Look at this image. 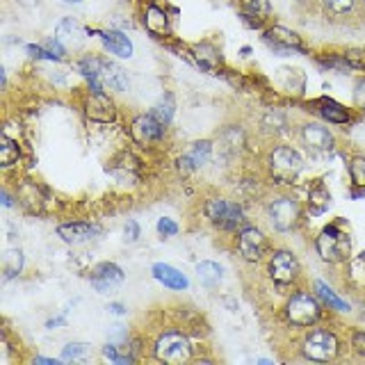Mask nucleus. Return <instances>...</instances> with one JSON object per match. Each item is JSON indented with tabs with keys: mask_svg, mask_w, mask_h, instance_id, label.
I'll use <instances>...</instances> for the list:
<instances>
[{
	"mask_svg": "<svg viewBox=\"0 0 365 365\" xmlns=\"http://www.w3.org/2000/svg\"><path fill=\"white\" fill-rule=\"evenodd\" d=\"M110 308H112V311H114V313H123V308H121L119 304H112Z\"/></svg>",
	"mask_w": 365,
	"mask_h": 365,
	"instance_id": "40",
	"label": "nucleus"
},
{
	"mask_svg": "<svg viewBox=\"0 0 365 365\" xmlns=\"http://www.w3.org/2000/svg\"><path fill=\"white\" fill-rule=\"evenodd\" d=\"M125 235H130L128 237L130 242H135V240L140 237V226H137V222H128V226H125Z\"/></svg>",
	"mask_w": 365,
	"mask_h": 365,
	"instance_id": "37",
	"label": "nucleus"
},
{
	"mask_svg": "<svg viewBox=\"0 0 365 365\" xmlns=\"http://www.w3.org/2000/svg\"><path fill=\"white\" fill-rule=\"evenodd\" d=\"M19 5H26V7H32V5H37L39 0H16Z\"/></svg>",
	"mask_w": 365,
	"mask_h": 365,
	"instance_id": "38",
	"label": "nucleus"
},
{
	"mask_svg": "<svg viewBox=\"0 0 365 365\" xmlns=\"http://www.w3.org/2000/svg\"><path fill=\"white\" fill-rule=\"evenodd\" d=\"M151 114H153V117H155L160 123H165V125H167V123L171 121V117H174V103H171V98H167V103H165V101H160L158 106L153 108Z\"/></svg>",
	"mask_w": 365,
	"mask_h": 365,
	"instance_id": "31",
	"label": "nucleus"
},
{
	"mask_svg": "<svg viewBox=\"0 0 365 365\" xmlns=\"http://www.w3.org/2000/svg\"><path fill=\"white\" fill-rule=\"evenodd\" d=\"M354 101H356V106L365 110V80L356 85V91H354Z\"/></svg>",
	"mask_w": 365,
	"mask_h": 365,
	"instance_id": "36",
	"label": "nucleus"
},
{
	"mask_svg": "<svg viewBox=\"0 0 365 365\" xmlns=\"http://www.w3.org/2000/svg\"><path fill=\"white\" fill-rule=\"evenodd\" d=\"M315 290H317V294L322 297V302L324 304H329L334 311H340V313H347L349 311V304L347 302H342L340 297L329 288V285L324 283V281H315Z\"/></svg>",
	"mask_w": 365,
	"mask_h": 365,
	"instance_id": "27",
	"label": "nucleus"
},
{
	"mask_svg": "<svg viewBox=\"0 0 365 365\" xmlns=\"http://www.w3.org/2000/svg\"><path fill=\"white\" fill-rule=\"evenodd\" d=\"M317 254L327 262H345L351 254V240L340 226L331 224L317 235Z\"/></svg>",
	"mask_w": 365,
	"mask_h": 365,
	"instance_id": "2",
	"label": "nucleus"
},
{
	"mask_svg": "<svg viewBox=\"0 0 365 365\" xmlns=\"http://www.w3.org/2000/svg\"><path fill=\"white\" fill-rule=\"evenodd\" d=\"M85 112L89 119H94L98 123H110L117 119V110H114V103L110 96L103 94V89H91L89 96L85 101Z\"/></svg>",
	"mask_w": 365,
	"mask_h": 365,
	"instance_id": "9",
	"label": "nucleus"
},
{
	"mask_svg": "<svg viewBox=\"0 0 365 365\" xmlns=\"http://www.w3.org/2000/svg\"><path fill=\"white\" fill-rule=\"evenodd\" d=\"M130 135L137 144H153L158 140H163L165 135V123H160L153 114H142V117H137L130 125Z\"/></svg>",
	"mask_w": 365,
	"mask_h": 365,
	"instance_id": "8",
	"label": "nucleus"
},
{
	"mask_svg": "<svg viewBox=\"0 0 365 365\" xmlns=\"http://www.w3.org/2000/svg\"><path fill=\"white\" fill-rule=\"evenodd\" d=\"M265 41L269 46H274L277 51L281 53H290V51H304V43L302 37L297 32L288 30V28H281V26H274L265 32Z\"/></svg>",
	"mask_w": 365,
	"mask_h": 365,
	"instance_id": "13",
	"label": "nucleus"
},
{
	"mask_svg": "<svg viewBox=\"0 0 365 365\" xmlns=\"http://www.w3.org/2000/svg\"><path fill=\"white\" fill-rule=\"evenodd\" d=\"M21 265H23L21 251H16V249L7 251V256H5V272H7V277H14V274H19Z\"/></svg>",
	"mask_w": 365,
	"mask_h": 365,
	"instance_id": "32",
	"label": "nucleus"
},
{
	"mask_svg": "<svg viewBox=\"0 0 365 365\" xmlns=\"http://www.w3.org/2000/svg\"><path fill=\"white\" fill-rule=\"evenodd\" d=\"M329 205H331V194L327 185L322 180H315L311 190H308V208H311L313 215H322L329 210Z\"/></svg>",
	"mask_w": 365,
	"mask_h": 365,
	"instance_id": "21",
	"label": "nucleus"
},
{
	"mask_svg": "<svg viewBox=\"0 0 365 365\" xmlns=\"http://www.w3.org/2000/svg\"><path fill=\"white\" fill-rule=\"evenodd\" d=\"M319 114H322L324 119H329L331 123H345V121H349L347 110L342 108V106H338V103L331 101V98L319 101Z\"/></svg>",
	"mask_w": 365,
	"mask_h": 365,
	"instance_id": "25",
	"label": "nucleus"
},
{
	"mask_svg": "<svg viewBox=\"0 0 365 365\" xmlns=\"http://www.w3.org/2000/svg\"><path fill=\"white\" fill-rule=\"evenodd\" d=\"M349 176H351V182L356 187H365V158L363 155L351 158V163H349Z\"/></svg>",
	"mask_w": 365,
	"mask_h": 365,
	"instance_id": "30",
	"label": "nucleus"
},
{
	"mask_svg": "<svg viewBox=\"0 0 365 365\" xmlns=\"http://www.w3.org/2000/svg\"><path fill=\"white\" fill-rule=\"evenodd\" d=\"M304 354L311 361H331L338 354V340L331 331L315 329L304 340Z\"/></svg>",
	"mask_w": 365,
	"mask_h": 365,
	"instance_id": "6",
	"label": "nucleus"
},
{
	"mask_svg": "<svg viewBox=\"0 0 365 365\" xmlns=\"http://www.w3.org/2000/svg\"><path fill=\"white\" fill-rule=\"evenodd\" d=\"M210 148H212L210 142H205V140H203V142H194L190 151L178 160V169L182 171V174H190V171L199 169L201 165L208 163Z\"/></svg>",
	"mask_w": 365,
	"mask_h": 365,
	"instance_id": "17",
	"label": "nucleus"
},
{
	"mask_svg": "<svg viewBox=\"0 0 365 365\" xmlns=\"http://www.w3.org/2000/svg\"><path fill=\"white\" fill-rule=\"evenodd\" d=\"M324 5L334 11V14H347L354 7V0H324Z\"/></svg>",
	"mask_w": 365,
	"mask_h": 365,
	"instance_id": "33",
	"label": "nucleus"
},
{
	"mask_svg": "<svg viewBox=\"0 0 365 365\" xmlns=\"http://www.w3.org/2000/svg\"><path fill=\"white\" fill-rule=\"evenodd\" d=\"M351 345H354V349H356L359 354H363V356H365V329H361V331L354 334Z\"/></svg>",
	"mask_w": 365,
	"mask_h": 365,
	"instance_id": "35",
	"label": "nucleus"
},
{
	"mask_svg": "<svg viewBox=\"0 0 365 365\" xmlns=\"http://www.w3.org/2000/svg\"><path fill=\"white\" fill-rule=\"evenodd\" d=\"M158 233H160V235H165V237L176 235V233H178V224H176L174 220H169V217H163V220L158 222Z\"/></svg>",
	"mask_w": 365,
	"mask_h": 365,
	"instance_id": "34",
	"label": "nucleus"
},
{
	"mask_svg": "<svg viewBox=\"0 0 365 365\" xmlns=\"http://www.w3.org/2000/svg\"><path fill=\"white\" fill-rule=\"evenodd\" d=\"M297 274H299V262L297 258L290 254V251H277V254L272 256L269 260V277L285 285V283H292L297 279Z\"/></svg>",
	"mask_w": 365,
	"mask_h": 365,
	"instance_id": "11",
	"label": "nucleus"
},
{
	"mask_svg": "<svg viewBox=\"0 0 365 365\" xmlns=\"http://www.w3.org/2000/svg\"><path fill=\"white\" fill-rule=\"evenodd\" d=\"M194 57H197V64L205 68V71H217V66L222 64V57L212 43H197L194 46Z\"/></svg>",
	"mask_w": 365,
	"mask_h": 365,
	"instance_id": "22",
	"label": "nucleus"
},
{
	"mask_svg": "<svg viewBox=\"0 0 365 365\" xmlns=\"http://www.w3.org/2000/svg\"><path fill=\"white\" fill-rule=\"evenodd\" d=\"M304 142L308 148H313L317 153H329L334 148V135H331L327 128L317 123H308L304 125Z\"/></svg>",
	"mask_w": 365,
	"mask_h": 365,
	"instance_id": "15",
	"label": "nucleus"
},
{
	"mask_svg": "<svg viewBox=\"0 0 365 365\" xmlns=\"http://www.w3.org/2000/svg\"><path fill=\"white\" fill-rule=\"evenodd\" d=\"M91 354V345L87 342H71L62 351V361H85Z\"/></svg>",
	"mask_w": 365,
	"mask_h": 365,
	"instance_id": "29",
	"label": "nucleus"
},
{
	"mask_svg": "<svg viewBox=\"0 0 365 365\" xmlns=\"http://www.w3.org/2000/svg\"><path fill=\"white\" fill-rule=\"evenodd\" d=\"M78 71L89 80L91 89L125 91L130 85L123 68L110 60H103V57H85V60L78 62Z\"/></svg>",
	"mask_w": 365,
	"mask_h": 365,
	"instance_id": "1",
	"label": "nucleus"
},
{
	"mask_svg": "<svg viewBox=\"0 0 365 365\" xmlns=\"http://www.w3.org/2000/svg\"><path fill=\"white\" fill-rule=\"evenodd\" d=\"M265 247H267V240L258 231V228H245V231L240 233V237H237L240 254H242L251 262L260 260V256L265 254Z\"/></svg>",
	"mask_w": 365,
	"mask_h": 365,
	"instance_id": "12",
	"label": "nucleus"
},
{
	"mask_svg": "<svg viewBox=\"0 0 365 365\" xmlns=\"http://www.w3.org/2000/svg\"><path fill=\"white\" fill-rule=\"evenodd\" d=\"M197 274H199V281L203 285H208V288H212V285H217V283L222 281V267L217 265V262H210V260L199 262Z\"/></svg>",
	"mask_w": 365,
	"mask_h": 365,
	"instance_id": "26",
	"label": "nucleus"
},
{
	"mask_svg": "<svg viewBox=\"0 0 365 365\" xmlns=\"http://www.w3.org/2000/svg\"><path fill=\"white\" fill-rule=\"evenodd\" d=\"M19 160V144L14 140H9L5 135L3 144H0V165L3 167H11Z\"/></svg>",
	"mask_w": 365,
	"mask_h": 365,
	"instance_id": "28",
	"label": "nucleus"
},
{
	"mask_svg": "<svg viewBox=\"0 0 365 365\" xmlns=\"http://www.w3.org/2000/svg\"><path fill=\"white\" fill-rule=\"evenodd\" d=\"M121 281H123V272L114 265V262H103V265H98L91 272V283H94V288L101 292L114 288V285H119Z\"/></svg>",
	"mask_w": 365,
	"mask_h": 365,
	"instance_id": "16",
	"label": "nucleus"
},
{
	"mask_svg": "<svg viewBox=\"0 0 365 365\" xmlns=\"http://www.w3.org/2000/svg\"><path fill=\"white\" fill-rule=\"evenodd\" d=\"M205 215H208V220L212 224L222 226L224 231H237V228L245 224L242 208L226 199H212L205 203Z\"/></svg>",
	"mask_w": 365,
	"mask_h": 365,
	"instance_id": "5",
	"label": "nucleus"
},
{
	"mask_svg": "<svg viewBox=\"0 0 365 365\" xmlns=\"http://www.w3.org/2000/svg\"><path fill=\"white\" fill-rule=\"evenodd\" d=\"M285 315H288V319L297 327H311L319 319V306L308 292H297L288 302Z\"/></svg>",
	"mask_w": 365,
	"mask_h": 365,
	"instance_id": "7",
	"label": "nucleus"
},
{
	"mask_svg": "<svg viewBox=\"0 0 365 365\" xmlns=\"http://www.w3.org/2000/svg\"><path fill=\"white\" fill-rule=\"evenodd\" d=\"M57 233H60L64 242L80 245V242H87V240L94 237L98 233V228L91 224H85V222H73V224H62L57 228Z\"/></svg>",
	"mask_w": 365,
	"mask_h": 365,
	"instance_id": "18",
	"label": "nucleus"
},
{
	"mask_svg": "<svg viewBox=\"0 0 365 365\" xmlns=\"http://www.w3.org/2000/svg\"><path fill=\"white\" fill-rule=\"evenodd\" d=\"M55 39L60 41L64 48H78L85 41V28L80 26L76 19H62L55 28Z\"/></svg>",
	"mask_w": 365,
	"mask_h": 365,
	"instance_id": "14",
	"label": "nucleus"
},
{
	"mask_svg": "<svg viewBox=\"0 0 365 365\" xmlns=\"http://www.w3.org/2000/svg\"><path fill=\"white\" fill-rule=\"evenodd\" d=\"M144 26L153 34H167L169 32V19L165 14V9H160L158 5H148L144 11Z\"/></svg>",
	"mask_w": 365,
	"mask_h": 365,
	"instance_id": "23",
	"label": "nucleus"
},
{
	"mask_svg": "<svg viewBox=\"0 0 365 365\" xmlns=\"http://www.w3.org/2000/svg\"><path fill=\"white\" fill-rule=\"evenodd\" d=\"M3 201H5V205H11V199H9L7 192H3Z\"/></svg>",
	"mask_w": 365,
	"mask_h": 365,
	"instance_id": "41",
	"label": "nucleus"
},
{
	"mask_svg": "<svg viewBox=\"0 0 365 365\" xmlns=\"http://www.w3.org/2000/svg\"><path fill=\"white\" fill-rule=\"evenodd\" d=\"M64 3H68V5H76V3H83V0H64Z\"/></svg>",
	"mask_w": 365,
	"mask_h": 365,
	"instance_id": "42",
	"label": "nucleus"
},
{
	"mask_svg": "<svg viewBox=\"0 0 365 365\" xmlns=\"http://www.w3.org/2000/svg\"><path fill=\"white\" fill-rule=\"evenodd\" d=\"M34 363H48V365H57V361H53V359H37Z\"/></svg>",
	"mask_w": 365,
	"mask_h": 365,
	"instance_id": "39",
	"label": "nucleus"
},
{
	"mask_svg": "<svg viewBox=\"0 0 365 365\" xmlns=\"http://www.w3.org/2000/svg\"><path fill=\"white\" fill-rule=\"evenodd\" d=\"M192 356L187 338L178 331H167L155 342V359L163 363H185Z\"/></svg>",
	"mask_w": 365,
	"mask_h": 365,
	"instance_id": "4",
	"label": "nucleus"
},
{
	"mask_svg": "<svg viewBox=\"0 0 365 365\" xmlns=\"http://www.w3.org/2000/svg\"><path fill=\"white\" fill-rule=\"evenodd\" d=\"M304 169V160L302 155L290 146H279L274 148L269 155V171L272 176L281 180V182H292L297 176L302 174Z\"/></svg>",
	"mask_w": 365,
	"mask_h": 365,
	"instance_id": "3",
	"label": "nucleus"
},
{
	"mask_svg": "<svg viewBox=\"0 0 365 365\" xmlns=\"http://www.w3.org/2000/svg\"><path fill=\"white\" fill-rule=\"evenodd\" d=\"M153 277L167 285V288L171 290H185L187 288V279H185V274H180L176 267H171V265H165V262H158V265H153Z\"/></svg>",
	"mask_w": 365,
	"mask_h": 365,
	"instance_id": "19",
	"label": "nucleus"
},
{
	"mask_svg": "<svg viewBox=\"0 0 365 365\" xmlns=\"http://www.w3.org/2000/svg\"><path fill=\"white\" fill-rule=\"evenodd\" d=\"M269 217L274 228L279 231H290V228L299 220V205L290 197H281L269 205Z\"/></svg>",
	"mask_w": 365,
	"mask_h": 365,
	"instance_id": "10",
	"label": "nucleus"
},
{
	"mask_svg": "<svg viewBox=\"0 0 365 365\" xmlns=\"http://www.w3.org/2000/svg\"><path fill=\"white\" fill-rule=\"evenodd\" d=\"M242 14L254 21L256 26H260L272 14V7H269V0H242Z\"/></svg>",
	"mask_w": 365,
	"mask_h": 365,
	"instance_id": "24",
	"label": "nucleus"
},
{
	"mask_svg": "<svg viewBox=\"0 0 365 365\" xmlns=\"http://www.w3.org/2000/svg\"><path fill=\"white\" fill-rule=\"evenodd\" d=\"M101 39H103V46H106L112 55H119V57H130L133 55V43L123 32H117V30L103 32Z\"/></svg>",
	"mask_w": 365,
	"mask_h": 365,
	"instance_id": "20",
	"label": "nucleus"
}]
</instances>
